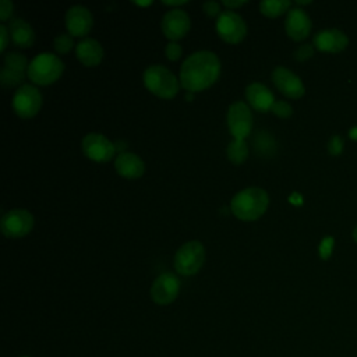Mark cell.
<instances>
[{"label":"cell","instance_id":"1","mask_svg":"<svg viewBox=\"0 0 357 357\" xmlns=\"http://www.w3.org/2000/svg\"><path fill=\"white\" fill-rule=\"evenodd\" d=\"M220 74V60L211 50L191 53L180 67V84L188 92H198L211 86Z\"/></svg>","mask_w":357,"mask_h":357},{"label":"cell","instance_id":"2","mask_svg":"<svg viewBox=\"0 0 357 357\" xmlns=\"http://www.w3.org/2000/svg\"><path fill=\"white\" fill-rule=\"evenodd\" d=\"M269 205V195L261 187H247L233 195L230 201L231 213L245 222L259 219Z\"/></svg>","mask_w":357,"mask_h":357},{"label":"cell","instance_id":"3","mask_svg":"<svg viewBox=\"0 0 357 357\" xmlns=\"http://www.w3.org/2000/svg\"><path fill=\"white\" fill-rule=\"evenodd\" d=\"M142 82L149 92L163 99L174 98L181 85L180 79L163 64L148 66L142 73Z\"/></svg>","mask_w":357,"mask_h":357},{"label":"cell","instance_id":"4","mask_svg":"<svg viewBox=\"0 0 357 357\" xmlns=\"http://www.w3.org/2000/svg\"><path fill=\"white\" fill-rule=\"evenodd\" d=\"M64 71L63 60L56 53H38L28 66V78L38 85H49L60 78Z\"/></svg>","mask_w":357,"mask_h":357},{"label":"cell","instance_id":"5","mask_svg":"<svg viewBox=\"0 0 357 357\" xmlns=\"http://www.w3.org/2000/svg\"><path fill=\"white\" fill-rule=\"evenodd\" d=\"M205 248L201 241L190 240L178 247L174 254V269L183 276L195 275L204 265Z\"/></svg>","mask_w":357,"mask_h":357},{"label":"cell","instance_id":"6","mask_svg":"<svg viewBox=\"0 0 357 357\" xmlns=\"http://www.w3.org/2000/svg\"><path fill=\"white\" fill-rule=\"evenodd\" d=\"M35 219L32 213L22 208L10 209L3 213L0 219V229L1 233L8 238H20L33 229Z\"/></svg>","mask_w":357,"mask_h":357},{"label":"cell","instance_id":"7","mask_svg":"<svg viewBox=\"0 0 357 357\" xmlns=\"http://www.w3.org/2000/svg\"><path fill=\"white\" fill-rule=\"evenodd\" d=\"M11 103L17 116L22 119H31L40 110L42 93L35 85L22 84L15 89Z\"/></svg>","mask_w":357,"mask_h":357},{"label":"cell","instance_id":"8","mask_svg":"<svg viewBox=\"0 0 357 357\" xmlns=\"http://www.w3.org/2000/svg\"><path fill=\"white\" fill-rule=\"evenodd\" d=\"M216 32L227 43H238L247 35L244 18L234 10H223L216 20Z\"/></svg>","mask_w":357,"mask_h":357},{"label":"cell","instance_id":"9","mask_svg":"<svg viewBox=\"0 0 357 357\" xmlns=\"http://www.w3.org/2000/svg\"><path fill=\"white\" fill-rule=\"evenodd\" d=\"M226 120L233 138L244 139L247 135H250L252 130V114L245 102H233L227 109Z\"/></svg>","mask_w":357,"mask_h":357},{"label":"cell","instance_id":"10","mask_svg":"<svg viewBox=\"0 0 357 357\" xmlns=\"http://www.w3.org/2000/svg\"><path fill=\"white\" fill-rule=\"evenodd\" d=\"M81 149L84 155L93 162H109L114 153V144L100 132H88L81 141Z\"/></svg>","mask_w":357,"mask_h":357},{"label":"cell","instance_id":"11","mask_svg":"<svg viewBox=\"0 0 357 357\" xmlns=\"http://www.w3.org/2000/svg\"><path fill=\"white\" fill-rule=\"evenodd\" d=\"M180 291V280L172 272L160 273L151 286V297L159 305H167L176 300Z\"/></svg>","mask_w":357,"mask_h":357},{"label":"cell","instance_id":"12","mask_svg":"<svg viewBox=\"0 0 357 357\" xmlns=\"http://www.w3.org/2000/svg\"><path fill=\"white\" fill-rule=\"evenodd\" d=\"M191 26L190 15L183 8H170L167 10L160 21L162 32L172 42L183 38Z\"/></svg>","mask_w":357,"mask_h":357},{"label":"cell","instance_id":"13","mask_svg":"<svg viewBox=\"0 0 357 357\" xmlns=\"http://www.w3.org/2000/svg\"><path fill=\"white\" fill-rule=\"evenodd\" d=\"M272 81L275 86L286 96L298 99L304 95L305 88L301 78L284 66H276L272 71Z\"/></svg>","mask_w":357,"mask_h":357},{"label":"cell","instance_id":"14","mask_svg":"<svg viewBox=\"0 0 357 357\" xmlns=\"http://www.w3.org/2000/svg\"><path fill=\"white\" fill-rule=\"evenodd\" d=\"M64 24L73 36H85L92 25H93V17L89 8H86L82 4H74L67 8L64 14Z\"/></svg>","mask_w":357,"mask_h":357},{"label":"cell","instance_id":"15","mask_svg":"<svg viewBox=\"0 0 357 357\" xmlns=\"http://www.w3.org/2000/svg\"><path fill=\"white\" fill-rule=\"evenodd\" d=\"M284 29H286V33L293 40H303L308 36L311 31V20L303 8L300 7L290 8L286 15Z\"/></svg>","mask_w":357,"mask_h":357},{"label":"cell","instance_id":"16","mask_svg":"<svg viewBox=\"0 0 357 357\" xmlns=\"http://www.w3.org/2000/svg\"><path fill=\"white\" fill-rule=\"evenodd\" d=\"M314 45L318 50L337 53L349 45V38L340 29H335V28L322 29L315 33Z\"/></svg>","mask_w":357,"mask_h":357},{"label":"cell","instance_id":"17","mask_svg":"<svg viewBox=\"0 0 357 357\" xmlns=\"http://www.w3.org/2000/svg\"><path fill=\"white\" fill-rule=\"evenodd\" d=\"M114 169L124 178H138L145 172V163L134 152H120L114 159Z\"/></svg>","mask_w":357,"mask_h":357},{"label":"cell","instance_id":"18","mask_svg":"<svg viewBox=\"0 0 357 357\" xmlns=\"http://www.w3.org/2000/svg\"><path fill=\"white\" fill-rule=\"evenodd\" d=\"M244 95H245L247 102L258 112H268V110H271L272 105L275 103L273 93L262 82L248 84L245 86Z\"/></svg>","mask_w":357,"mask_h":357},{"label":"cell","instance_id":"19","mask_svg":"<svg viewBox=\"0 0 357 357\" xmlns=\"http://www.w3.org/2000/svg\"><path fill=\"white\" fill-rule=\"evenodd\" d=\"M77 59L88 67L98 66L103 59V47L99 40L93 38H84L75 45Z\"/></svg>","mask_w":357,"mask_h":357},{"label":"cell","instance_id":"20","mask_svg":"<svg viewBox=\"0 0 357 357\" xmlns=\"http://www.w3.org/2000/svg\"><path fill=\"white\" fill-rule=\"evenodd\" d=\"M10 38L18 47H29L35 40L33 28L22 18H14L8 24Z\"/></svg>","mask_w":357,"mask_h":357},{"label":"cell","instance_id":"21","mask_svg":"<svg viewBox=\"0 0 357 357\" xmlns=\"http://www.w3.org/2000/svg\"><path fill=\"white\" fill-rule=\"evenodd\" d=\"M226 155L231 163L241 165L248 158V146L245 141L233 138L226 148Z\"/></svg>","mask_w":357,"mask_h":357},{"label":"cell","instance_id":"22","mask_svg":"<svg viewBox=\"0 0 357 357\" xmlns=\"http://www.w3.org/2000/svg\"><path fill=\"white\" fill-rule=\"evenodd\" d=\"M289 0H262L259 3V11L266 17H278L284 11H289Z\"/></svg>","mask_w":357,"mask_h":357},{"label":"cell","instance_id":"23","mask_svg":"<svg viewBox=\"0 0 357 357\" xmlns=\"http://www.w3.org/2000/svg\"><path fill=\"white\" fill-rule=\"evenodd\" d=\"M254 148H255V152H259L261 155H265V156H271L273 155L275 152V139L272 135H269L268 132H258V135L254 137Z\"/></svg>","mask_w":357,"mask_h":357},{"label":"cell","instance_id":"24","mask_svg":"<svg viewBox=\"0 0 357 357\" xmlns=\"http://www.w3.org/2000/svg\"><path fill=\"white\" fill-rule=\"evenodd\" d=\"M4 66L11 70H15L18 73H25V71H28L29 63H28L25 54L18 53V52H8L4 54Z\"/></svg>","mask_w":357,"mask_h":357},{"label":"cell","instance_id":"25","mask_svg":"<svg viewBox=\"0 0 357 357\" xmlns=\"http://www.w3.org/2000/svg\"><path fill=\"white\" fill-rule=\"evenodd\" d=\"M22 79H24V73H18L15 70H11L6 66L1 67L0 70V82L3 86L6 88H10V86H21L22 84Z\"/></svg>","mask_w":357,"mask_h":357},{"label":"cell","instance_id":"26","mask_svg":"<svg viewBox=\"0 0 357 357\" xmlns=\"http://www.w3.org/2000/svg\"><path fill=\"white\" fill-rule=\"evenodd\" d=\"M73 46H74V38H73L71 33L61 32L53 39V47L60 54H64V53L70 52L73 49Z\"/></svg>","mask_w":357,"mask_h":357},{"label":"cell","instance_id":"27","mask_svg":"<svg viewBox=\"0 0 357 357\" xmlns=\"http://www.w3.org/2000/svg\"><path fill=\"white\" fill-rule=\"evenodd\" d=\"M271 112L278 116V117H282V119H286L289 116H291L293 113V107L289 102L286 100H275V103L272 105L271 107Z\"/></svg>","mask_w":357,"mask_h":357},{"label":"cell","instance_id":"28","mask_svg":"<svg viewBox=\"0 0 357 357\" xmlns=\"http://www.w3.org/2000/svg\"><path fill=\"white\" fill-rule=\"evenodd\" d=\"M343 146H344V141L340 135L335 134L332 135V138L329 139L328 142V152L332 155V156H337L342 153L343 151Z\"/></svg>","mask_w":357,"mask_h":357},{"label":"cell","instance_id":"29","mask_svg":"<svg viewBox=\"0 0 357 357\" xmlns=\"http://www.w3.org/2000/svg\"><path fill=\"white\" fill-rule=\"evenodd\" d=\"M165 54L169 60L174 61V60H178L183 54V47L177 43V42H169L166 46H165Z\"/></svg>","mask_w":357,"mask_h":357},{"label":"cell","instance_id":"30","mask_svg":"<svg viewBox=\"0 0 357 357\" xmlns=\"http://www.w3.org/2000/svg\"><path fill=\"white\" fill-rule=\"evenodd\" d=\"M314 56V47L310 43H303L294 50V59L298 61L308 60L310 57Z\"/></svg>","mask_w":357,"mask_h":357},{"label":"cell","instance_id":"31","mask_svg":"<svg viewBox=\"0 0 357 357\" xmlns=\"http://www.w3.org/2000/svg\"><path fill=\"white\" fill-rule=\"evenodd\" d=\"M333 244H335V240L333 237L328 236V237H324L321 244H319V255L322 259H328L331 258L332 255V250H333Z\"/></svg>","mask_w":357,"mask_h":357},{"label":"cell","instance_id":"32","mask_svg":"<svg viewBox=\"0 0 357 357\" xmlns=\"http://www.w3.org/2000/svg\"><path fill=\"white\" fill-rule=\"evenodd\" d=\"M202 10L204 13L208 15V17H219V14L222 13L220 11V3L215 1V0H208V1H204L202 3Z\"/></svg>","mask_w":357,"mask_h":357},{"label":"cell","instance_id":"33","mask_svg":"<svg viewBox=\"0 0 357 357\" xmlns=\"http://www.w3.org/2000/svg\"><path fill=\"white\" fill-rule=\"evenodd\" d=\"M14 10V4L10 0H1L0 1V20L7 21Z\"/></svg>","mask_w":357,"mask_h":357},{"label":"cell","instance_id":"34","mask_svg":"<svg viewBox=\"0 0 357 357\" xmlns=\"http://www.w3.org/2000/svg\"><path fill=\"white\" fill-rule=\"evenodd\" d=\"M0 38H1L0 50H1V52H4V50H6V47H7V45H8V40L11 39V38H10V31H8V28H7L4 24H1V25H0Z\"/></svg>","mask_w":357,"mask_h":357},{"label":"cell","instance_id":"35","mask_svg":"<svg viewBox=\"0 0 357 357\" xmlns=\"http://www.w3.org/2000/svg\"><path fill=\"white\" fill-rule=\"evenodd\" d=\"M245 3H247L245 0H225L223 6L227 7V10H231V8H238V7L244 6Z\"/></svg>","mask_w":357,"mask_h":357},{"label":"cell","instance_id":"36","mask_svg":"<svg viewBox=\"0 0 357 357\" xmlns=\"http://www.w3.org/2000/svg\"><path fill=\"white\" fill-rule=\"evenodd\" d=\"M165 6H174L176 8H178V6H181V4H185V0H173V1H170V0H163L162 1Z\"/></svg>","mask_w":357,"mask_h":357},{"label":"cell","instance_id":"37","mask_svg":"<svg viewBox=\"0 0 357 357\" xmlns=\"http://www.w3.org/2000/svg\"><path fill=\"white\" fill-rule=\"evenodd\" d=\"M349 137H350L351 139H356V141H357V126H354V127H351V128L349 130Z\"/></svg>","mask_w":357,"mask_h":357},{"label":"cell","instance_id":"38","mask_svg":"<svg viewBox=\"0 0 357 357\" xmlns=\"http://www.w3.org/2000/svg\"><path fill=\"white\" fill-rule=\"evenodd\" d=\"M353 238H354V241L357 243V226H356L354 230H353Z\"/></svg>","mask_w":357,"mask_h":357},{"label":"cell","instance_id":"39","mask_svg":"<svg viewBox=\"0 0 357 357\" xmlns=\"http://www.w3.org/2000/svg\"><path fill=\"white\" fill-rule=\"evenodd\" d=\"M135 4H139V6H148V4H151V1H145V3H138V1H135Z\"/></svg>","mask_w":357,"mask_h":357}]
</instances>
